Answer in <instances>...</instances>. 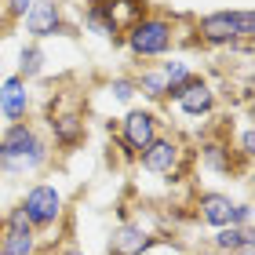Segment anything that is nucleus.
Segmentation results:
<instances>
[{"label":"nucleus","instance_id":"nucleus-1","mask_svg":"<svg viewBox=\"0 0 255 255\" xmlns=\"http://www.w3.org/2000/svg\"><path fill=\"white\" fill-rule=\"evenodd\" d=\"M51 160V142L33 121H15L0 131V175H37Z\"/></svg>","mask_w":255,"mask_h":255},{"label":"nucleus","instance_id":"nucleus-2","mask_svg":"<svg viewBox=\"0 0 255 255\" xmlns=\"http://www.w3.org/2000/svg\"><path fill=\"white\" fill-rule=\"evenodd\" d=\"M179 40L175 18L160 15V11H146L131 29L124 33V48L135 62H153V59H168L171 48Z\"/></svg>","mask_w":255,"mask_h":255},{"label":"nucleus","instance_id":"nucleus-3","mask_svg":"<svg viewBox=\"0 0 255 255\" xmlns=\"http://www.w3.org/2000/svg\"><path fill=\"white\" fill-rule=\"evenodd\" d=\"M146 11H149L146 0H88L84 4V29L117 44Z\"/></svg>","mask_w":255,"mask_h":255},{"label":"nucleus","instance_id":"nucleus-4","mask_svg":"<svg viewBox=\"0 0 255 255\" xmlns=\"http://www.w3.org/2000/svg\"><path fill=\"white\" fill-rule=\"evenodd\" d=\"M252 37H255V15L248 7H223L197 18V40L208 48H237V44H252Z\"/></svg>","mask_w":255,"mask_h":255},{"label":"nucleus","instance_id":"nucleus-5","mask_svg":"<svg viewBox=\"0 0 255 255\" xmlns=\"http://www.w3.org/2000/svg\"><path fill=\"white\" fill-rule=\"evenodd\" d=\"M186 157H190V149L182 146V138L160 131L135 160H138V168H142L146 175H157V179H179V175H182V164H186Z\"/></svg>","mask_w":255,"mask_h":255},{"label":"nucleus","instance_id":"nucleus-6","mask_svg":"<svg viewBox=\"0 0 255 255\" xmlns=\"http://www.w3.org/2000/svg\"><path fill=\"white\" fill-rule=\"evenodd\" d=\"M18 208L26 212L29 226L40 234V230H51L62 219L66 201H62V190L55 186V182H33V186L26 190V197L18 201Z\"/></svg>","mask_w":255,"mask_h":255},{"label":"nucleus","instance_id":"nucleus-7","mask_svg":"<svg viewBox=\"0 0 255 255\" xmlns=\"http://www.w3.org/2000/svg\"><path fill=\"white\" fill-rule=\"evenodd\" d=\"M157 135H160V117H157V110H149V106H131L117 121V142H121V149L128 157H138Z\"/></svg>","mask_w":255,"mask_h":255},{"label":"nucleus","instance_id":"nucleus-8","mask_svg":"<svg viewBox=\"0 0 255 255\" xmlns=\"http://www.w3.org/2000/svg\"><path fill=\"white\" fill-rule=\"evenodd\" d=\"M215 102H219L215 84H212L208 77H201V73H193L190 80H182V84L168 95V106H175L182 117H190V121L212 117V113H215Z\"/></svg>","mask_w":255,"mask_h":255},{"label":"nucleus","instance_id":"nucleus-9","mask_svg":"<svg viewBox=\"0 0 255 255\" xmlns=\"http://www.w3.org/2000/svg\"><path fill=\"white\" fill-rule=\"evenodd\" d=\"M48 131L55 138V146H62V149H73L80 146L88 138V121H84V113H80V106H59V102H51L48 106Z\"/></svg>","mask_w":255,"mask_h":255},{"label":"nucleus","instance_id":"nucleus-10","mask_svg":"<svg viewBox=\"0 0 255 255\" xmlns=\"http://www.w3.org/2000/svg\"><path fill=\"white\" fill-rule=\"evenodd\" d=\"M22 22H26V33H29L33 44H40L48 37H66V33H69L59 0H33V7L26 11Z\"/></svg>","mask_w":255,"mask_h":255},{"label":"nucleus","instance_id":"nucleus-11","mask_svg":"<svg viewBox=\"0 0 255 255\" xmlns=\"http://www.w3.org/2000/svg\"><path fill=\"white\" fill-rule=\"evenodd\" d=\"M0 255H37V230L29 226V219H26V212H22L18 204L4 215Z\"/></svg>","mask_w":255,"mask_h":255},{"label":"nucleus","instance_id":"nucleus-12","mask_svg":"<svg viewBox=\"0 0 255 255\" xmlns=\"http://www.w3.org/2000/svg\"><path fill=\"white\" fill-rule=\"evenodd\" d=\"M160 245V237L153 230H146L142 223H135V219H124V223L113 226L110 234V255H146Z\"/></svg>","mask_w":255,"mask_h":255},{"label":"nucleus","instance_id":"nucleus-13","mask_svg":"<svg viewBox=\"0 0 255 255\" xmlns=\"http://www.w3.org/2000/svg\"><path fill=\"white\" fill-rule=\"evenodd\" d=\"M29 110H33V91H29L26 80H22L18 73L0 80V117H4L7 124L29 121Z\"/></svg>","mask_w":255,"mask_h":255},{"label":"nucleus","instance_id":"nucleus-14","mask_svg":"<svg viewBox=\"0 0 255 255\" xmlns=\"http://www.w3.org/2000/svg\"><path fill=\"white\" fill-rule=\"evenodd\" d=\"M197 219L208 226H215V230H223V226H234V208L237 201L230 193H219V190H204V193H197Z\"/></svg>","mask_w":255,"mask_h":255},{"label":"nucleus","instance_id":"nucleus-15","mask_svg":"<svg viewBox=\"0 0 255 255\" xmlns=\"http://www.w3.org/2000/svg\"><path fill=\"white\" fill-rule=\"evenodd\" d=\"M212 245L223 252V255H234L241 252L245 245H255V230H245V226H223V230H215V241Z\"/></svg>","mask_w":255,"mask_h":255},{"label":"nucleus","instance_id":"nucleus-16","mask_svg":"<svg viewBox=\"0 0 255 255\" xmlns=\"http://www.w3.org/2000/svg\"><path fill=\"white\" fill-rule=\"evenodd\" d=\"M15 73L26 80V84H29V80H37V77L44 73V48H40V44L29 40L26 48L18 51V69H15Z\"/></svg>","mask_w":255,"mask_h":255},{"label":"nucleus","instance_id":"nucleus-17","mask_svg":"<svg viewBox=\"0 0 255 255\" xmlns=\"http://www.w3.org/2000/svg\"><path fill=\"white\" fill-rule=\"evenodd\" d=\"M234 146H226V142H201V160H204V168H212V171H230L234 168V153H230Z\"/></svg>","mask_w":255,"mask_h":255},{"label":"nucleus","instance_id":"nucleus-18","mask_svg":"<svg viewBox=\"0 0 255 255\" xmlns=\"http://www.w3.org/2000/svg\"><path fill=\"white\" fill-rule=\"evenodd\" d=\"M157 69H160V77L168 80V88H171V91H175L182 80H190V77H193V66H190V62H182V59H171V55H168L164 62H157Z\"/></svg>","mask_w":255,"mask_h":255},{"label":"nucleus","instance_id":"nucleus-19","mask_svg":"<svg viewBox=\"0 0 255 255\" xmlns=\"http://www.w3.org/2000/svg\"><path fill=\"white\" fill-rule=\"evenodd\" d=\"M110 95L117 102H131L135 99V80L131 77H113L110 80Z\"/></svg>","mask_w":255,"mask_h":255},{"label":"nucleus","instance_id":"nucleus-20","mask_svg":"<svg viewBox=\"0 0 255 255\" xmlns=\"http://www.w3.org/2000/svg\"><path fill=\"white\" fill-rule=\"evenodd\" d=\"M29 7H33V0H4V15L7 18H18V22L26 18Z\"/></svg>","mask_w":255,"mask_h":255},{"label":"nucleus","instance_id":"nucleus-21","mask_svg":"<svg viewBox=\"0 0 255 255\" xmlns=\"http://www.w3.org/2000/svg\"><path fill=\"white\" fill-rule=\"evenodd\" d=\"M241 157H245V164L252 160V153H255V138H252V128H245V131H241V149H237Z\"/></svg>","mask_w":255,"mask_h":255},{"label":"nucleus","instance_id":"nucleus-22","mask_svg":"<svg viewBox=\"0 0 255 255\" xmlns=\"http://www.w3.org/2000/svg\"><path fill=\"white\" fill-rule=\"evenodd\" d=\"M255 252V245H245V248H241V252H234V255H252Z\"/></svg>","mask_w":255,"mask_h":255},{"label":"nucleus","instance_id":"nucleus-23","mask_svg":"<svg viewBox=\"0 0 255 255\" xmlns=\"http://www.w3.org/2000/svg\"><path fill=\"white\" fill-rule=\"evenodd\" d=\"M62 255H80V252H62Z\"/></svg>","mask_w":255,"mask_h":255},{"label":"nucleus","instance_id":"nucleus-24","mask_svg":"<svg viewBox=\"0 0 255 255\" xmlns=\"http://www.w3.org/2000/svg\"><path fill=\"white\" fill-rule=\"evenodd\" d=\"M0 15H4V0H0Z\"/></svg>","mask_w":255,"mask_h":255}]
</instances>
